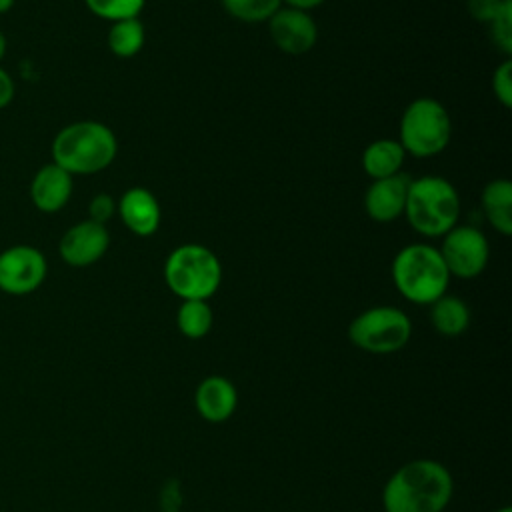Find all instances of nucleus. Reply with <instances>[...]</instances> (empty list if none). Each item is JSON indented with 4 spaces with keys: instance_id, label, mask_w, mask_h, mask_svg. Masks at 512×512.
<instances>
[{
    "instance_id": "nucleus-1",
    "label": "nucleus",
    "mask_w": 512,
    "mask_h": 512,
    "mask_svg": "<svg viewBox=\"0 0 512 512\" xmlns=\"http://www.w3.org/2000/svg\"><path fill=\"white\" fill-rule=\"evenodd\" d=\"M454 494L450 470L432 458L402 464L384 484V512H444Z\"/></svg>"
},
{
    "instance_id": "nucleus-2",
    "label": "nucleus",
    "mask_w": 512,
    "mask_h": 512,
    "mask_svg": "<svg viewBox=\"0 0 512 512\" xmlns=\"http://www.w3.org/2000/svg\"><path fill=\"white\" fill-rule=\"evenodd\" d=\"M52 162L72 176H90L106 170L116 154L118 140L112 128L98 120H76L56 132L50 144Z\"/></svg>"
},
{
    "instance_id": "nucleus-3",
    "label": "nucleus",
    "mask_w": 512,
    "mask_h": 512,
    "mask_svg": "<svg viewBox=\"0 0 512 512\" xmlns=\"http://www.w3.org/2000/svg\"><path fill=\"white\" fill-rule=\"evenodd\" d=\"M390 272L396 290L408 302L428 306L446 294L452 278L440 250L424 242H414L400 248L392 260Z\"/></svg>"
},
{
    "instance_id": "nucleus-4",
    "label": "nucleus",
    "mask_w": 512,
    "mask_h": 512,
    "mask_svg": "<svg viewBox=\"0 0 512 512\" xmlns=\"http://www.w3.org/2000/svg\"><path fill=\"white\" fill-rule=\"evenodd\" d=\"M404 216L426 238L444 236L460 216V196L442 176H420L410 182Z\"/></svg>"
},
{
    "instance_id": "nucleus-5",
    "label": "nucleus",
    "mask_w": 512,
    "mask_h": 512,
    "mask_svg": "<svg viewBox=\"0 0 512 512\" xmlns=\"http://www.w3.org/2000/svg\"><path fill=\"white\" fill-rule=\"evenodd\" d=\"M164 280L180 300H208L222 282V264L204 244H180L164 262Z\"/></svg>"
},
{
    "instance_id": "nucleus-6",
    "label": "nucleus",
    "mask_w": 512,
    "mask_h": 512,
    "mask_svg": "<svg viewBox=\"0 0 512 512\" xmlns=\"http://www.w3.org/2000/svg\"><path fill=\"white\" fill-rule=\"evenodd\" d=\"M452 136V120L448 110L434 98L422 96L412 100L400 118V146L416 158H432L440 154Z\"/></svg>"
},
{
    "instance_id": "nucleus-7",
    "label": "nucleus",
    "mask_w": 512,
    "mask_h": 512,
    "mask_svg": "<svg viewBox=\"0 0 512 512\" xmlns=\"http://www.w3.org/2000/svg\"><path fill=\"white\" fill-rule=\"evenodd\" d=\"M412 336V322L396 306H372L360 312L348 326L350 342L370 354L402 350Z\"/></svg>"
},
{
    "instance_id": "nucleus-8",
    "label": "nucleus",
    "mask_w": 512,
    "mask_h": 512,
    "mask_svg": "<svg viewBox=\"0 0 512 512\" xmlns=\"http://www.w3.org/2000/svg\"><path fill=\"white\" fill-rule=\"evenodd\" d=\"M48 274L44 252L32 244H14L0 252V292L28 296L36 292Z\"/></svg>"
},
{
    "instance_id": "nucleus-9",
    "label": "nucleus",
    "mask_w": 512,
    "mask_h": 512,
    "mask_svg": "<svg viewBox=\"0 0 512 512\" xmlns=\"http://www.w3.org/2000/svg\"><path fill=\"white\" fill-rule=\"evenodd\" d=\"M440 256L450 272V276L458 278H476L484 272L490 246L486 236L474 226H454L442 236V246L438 248Z\"/></svg>"
},
{
    "instance_id": "nucleus-10",
    "label": "nucleus",
    "mask_w": 512,
    "mask_h": 512,
    "mask_svg": "<svg viewBox=\"0 0 512 512\" xmlns=\"http://www.w3.org/2000/svg\"><path fill=\"white\" fill-rule=\"evenodd\" d=\"M110 248V232L104 224L82 220L72 224L58 242L60 258L72 268H88L96 264Z\"/></svg>"
},
{
    "instance_id": "nucleus-11",
    "label": "nucleus",
    "mask_w": 512,
    "mask_h": 512,
    "mask_svg": "<svg viewBox=\"0 0 512 512\" xmlns=\"http://www.w3.org/2000/svg\"><path fill=\"white\" fill-rule=\"evenodd\" d=\"M268 32L272 42L288 56H302L310 52L318 40V26L314 18L296 8H278L268 18Z\"/></svg>"
},
{
    "instance_id": "nucleus-12",
    "label": "nucleus",
    "mask_w": 512,
    "mask_h": 512,
    "mask_svg": "<svg viewBox=\"0 0 512 512\" xmlns=\"http://www.w3.org/2000/svg\"><path fill=\"white\" fill-rule=\"evenodd\" d=\"M412 178L404 172H398L388 178L372 180L364 194V208L366 214L374 222H394L398 216L404 214L406 196Z\"/></svg>"
},
{
    "instance_id": "nucleus-13",
    "label": "nucleus",
    "mask_w": 512,
    "mask_h": 512,
    "mask_svg": "<svg viewBox=\"0 0 512 512\" xmlns=\"http://www.w3.org/2000/svg\"><path fill=\"white\" fill-rule=\"evenodd\" d=\"M74 190V176L68 174L54 162H48L36 170L30 182V200L36 210L44 214H54L62 210Z\"/></svg>"
},
{
    "instance_id": "nucleus-14",
    "label": "nucleus",
    "mask_w": 512,
    "mask_h": 512,
    "mask_svg": "<svg viewBox=\"0 0 512 512\" xmlns=\"http://www.w3.org/2000/svg\"><path fill=\"white\" fill-rule=\"evenodd\" d=\"M116 214L122 224L136 236H152L162 220V210L156 196L142 188H128L116 202Z\"/></svg>"
},
{
    "instance_id": "nucleus-15",
    "label": "nucleus",
    "mask_w": 512,
    "mask_h": 512,
    "mask_svg": "<svg viewBox=\"0 0 512 512\" xmlns=\"http://www.w3.org/2000/svg\"><path fill=\"white\" fill-rule=\"evenodd\" d=\"M194 404L206 422H226L238 406L236 386L224 376H206L196 388Z\"/></svg>"
},
{
    "instance_id": "nucleus-16",
    "label": "nucleus",
    "mask_w": 512,
    "mask_h": 512,
    "mask_svg": "<svg viewBox=\"0 0 512 512\" xmlns=\"http://www.w3.org/2000/svg\"><path fill=\"white\" fill-rule=\"evenodd\" d=\"M482 210L490 226L502 236L512 234V182L494 178L482 190Z\"/></svg>"
},
{
    "instance_id": "nucleus-17",
    "label": "nucleus",
    "mask_w": 512,
    "mask_h": 512,
    "mask_svg": "<svg viewBox=\"0 0 512 512\" xmlns=\"http://www.w3.org/2000/svg\"><path fill=\"white\" fill-rule=\"evenodd\" d=\"M406 152L394 138H380L370 142L362 152V168L372 180L388 178L402 172Z\"/></svg>"
},
{
    "instance_id": "nucleus-18",
    "label": "nucleus",
    "mask_w": 512,
    "mask_h": 512,
    "mask_svg": "<svg viewBox=\"0 0 512 512\" xmlns=\"http://www.w3.org/2000/svg\"><path fill=\"white\" fill-rule=\"evenodd\" d=\"M430 322L434 330L442 336H460L470 324V308L462 298L442 294L430 304Z\"/></svg>"
},
{
    "instance_id": "nucleus-19",
    "label": "nucleus",
    "mask_w": 512,
    "mask_h": 512,
    "mask_svg": "<svg viewBox=\"0 0 512 512\" xmlns=\"http://www.w3.org/2000/svg\"><path fill=\"white\" fill-rule=\"evenodd\" d=\"M108 48L118 58H132L136 56L146 40L144 24L138 18H126L112 22L108 28Z\"/></svg>"
},
{
    "instance_id": "nucleus-20",
    "label": "nucleus",
    "mask_w": 512,
    "mask_h": 512,
    "mask_svg": "<svg viewBox=\"0 0 512 512\" xmlns=\"http://www.w3.org/2000/svg\"><path fill=\"white\" fill-rule=\"evenodd\" d=\"M212 322L214 314L208 300H182L176 312L178 330L190 340L204 338L210 332Z\"/></svg>"
},
{
    "instance_id": "nucleus-21",
    "label": "nucleus",
    "mask_w": 512,
    "mask_h": 512,
    "mask_svg": "<svg viewBox=\"0 0 512 512\" xmlns=\"http://www.w3.org/2000/svg\"><path fill=\"white\" fill-rule=\"evenodd\" d=\"M222 8L240 22H268V18L282 8V0H220Z\"/></svg>"
},
{
    "instance_id": "nucleus-22",
    "label": "nucleus",
    "mask_w": 512,
    "mask_h": 512,
    "mask_svg": "<svg viewBox=\"0 0 512 512\" xmlns=\"http://www.w3.org/2000/svg\"><path fill=\"white\" fill-rule=\"evenodd\" d=\"M86 8L108 22H118L126 18H138L146 0H84Z\"/></svg>"
},
{
    "instance_id": "nucleus-23",
    "label": "nucleus",
    "mask_w": 512,
    "mask_h": 512,
    "mask_svg": "<svg viewBox=\"0 0 512 512\" xmlns=\"http://www.w3.org/2000/svg\"><path fill=\"white\" fill-rule=\"evenodd\" d=\"M492 42L504 52L512 54V4L502 10V14L488 24Z\"/></svg>"
},
{
    "instance_id": "nucleus-24",
    "label": "nucleus",
    "mask_w": 512,
    "mask_h": 512,
    "mask_svg": "<svg viewBox=\"0 0 512 512\" xmlns=\"http://www.w3.org/2000/svg\"><path fill=\"white\" fill-rule=\"evenodd\" d=\"M492 92L504 108L512 106V60L510 58H506L502 64L496 66L492 74Z\"/></svg>"
},
{
    "instance_id": "nucleus-25",
    "label": "nucleus",
    "mask_w": 512,
    "mask_h": 512,
    "mask_svg": "<svg viewBox=\"0 0 512 512\" xmlns=\"http://www.w3.org/2000/svg\"><path fill=\"white\" fill-rule=\"evenodd\" d=\"M510 4L512 0H466V10L474 20L482 24H490Z\"/></svg>"
},
{
    "instance_id": "nucleus-26",
    "label": "nucleus",
    "mask_w": 512,
    "mask_h": 512,
    "mask_svg": "<svg viewBox=\"0 0 512 512\" xmlns=\"http://www.w3.org/2000/svg\"><path fill=\"white\" fill-rule=\"evenodd\" d=\"M116 214V200L106 194V192H98L90 198L88 202V220H94L98 224H104Z\"/></svg>"
},
{
    "instance_id": "nucleus-27",
    "label": "nucleus",
    "mask_w": 512,
    "mask_h": 512,
    "mask_svg": "<svg viewBox=\"0 0 512 512\" xmlns=\"http://www.w3.org/2000/svg\"><path fill=\"white\" fill-rule=\"evenodd\" d=\"M14 94H16L14 78L0 66V110L8 108L12 104Z\"/></svg>"
},
{
    "instance_id": "nucleus-28",
    "label": "nucleus",
    "mask_w": 512,
    "mask_h": 512,
    "mask_svg": "<svg viewBox=\"0 0 512 512\" xmlns=\"http://www.w3.org/2000/svg\"><path fill=\"white\" fill-rule=\"evenodd\" d=\"M324 2L326 0H282V4H286L288 8H296V10H304V12L316 8V6L324 4Z\"/></svg>"
},
{
    "instance_id": "nucleus-29",
    "label": "nucleus",
    "mask_w": 512,
    "mask_h": 512,
    "mask_svg": "<svg viewBox=\"0 0 512 512\" xmlns=\"http://www.w3.org/2000/svg\"><path fill=\"white\" fill-rule=\"evenodd\" d=\"M14 4H16V0H0V16L8 14L14 8Z\"/></svg>"
},
{
    "instance_id": "nucleus-30",
    "label": "nucleus",
    "mask_w": 512,
    "mask_h": 512,
    "mask_svg": "<svg viewBox=\"0 0 512 512\" xmlns=\"http://www.w3.org/2000/svg\"><path fill=\"white\" fill-rule=\"evenodd\" d=\"M6 50H8V40H6V34L0 30V62L4 60Z\"/></svg>"
},
{
    "instance_id": "nucleus-31",
    "label": "nucleus",
    "mask_w": 512,
    "mask_h": 512,
    "mask_svg": "<svg viewBox=\"0 0 512 512\" xmlns=\"http://www.w3.org/2000/svg\"><path fill=\"white\" fill-rule=\"evenodd\" d=\"M496 512H512V508H510V506H502V508H498Z\"/></svg>"
}]
</instances>
